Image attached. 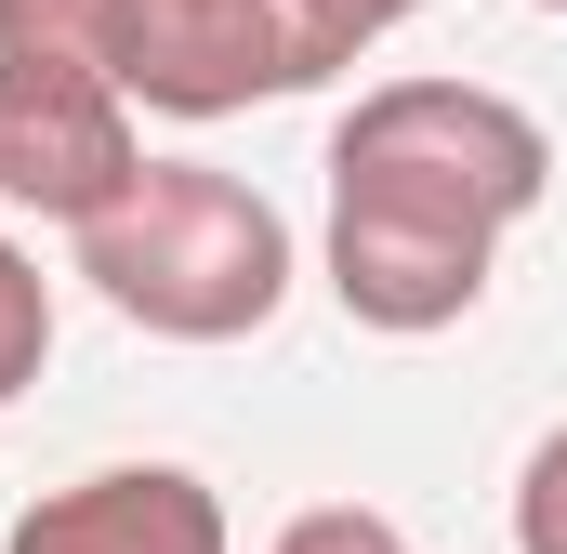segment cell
<instances>
[{
    "label": "cell",
    "instance_id": "6da1fadb",
    "mask_svg": "<svg viewBox=\"0 0 567 554\" xmlns=\"http://www.w3.org/2000/svg\"><path fill=\"white\" fill-rule=\"evenodd\" d=\"M80 277L158 343H251L290 304V225L212 158H145L133 198L80 225Z\"/></svg>",
    "mask_w": 567,
    "mask_h": 554
},
{
    "label": "cell",
    "instance_id": "7a4b0ae2",
    "mask_svg": "<svg viewBox=\"0 0 567 554\" xmlns=\"http://www.w3.org/2000/svg\"><path fill=\"white\" fill-rule=\"evenodd\" d=\"M145 172L120 93V0H0V212L93 225Z\"/></svg>",
    "mask_w": 567,
    "mask_h": 554
},
{
    "label": "cell",
    "instance_id": "3957f363",
    "mask_svg": "<svg viewBox=\"0 0 567 554\" xmlns=\"http://www.w3.org/2000/svg\"><path fill=\"white\" fill-rule=\"evenodd\" d=\"M330 172L423 185V198H449V212L515 238L542 212V185H555V133L515 93H488V80H383V93H357L330 120Z\"/></svg>",
    "mask_w": 567,
    "mask_h": 554
},
{
    "label": "cell",
    "instance_id": "277c9868",
    "mask_svg": "<svg viewBox=\"0 0 567 554\" xmlns=\"http://www.w3.org/2000/svg\"><path fill=\"white\" fill-rule=\"evenodd\" d=\"M330 304L383 343H423V330H462L488 304V265H502V225L449 212L423 185H357L330 172Z\"/></svg>",
    "mask_w": 567,
    "mask_h": 554
},
{
    "label": "cell",
    "instance_id": "5b68a950",
    "mask_svg": "<svg viewBox=\"0 0 567 554\" xmlns=\"http://www.w3.org/2000/svg\"><path fill=\"white\" fill-rule=\"evenodd\" d=\"M317 80L330 66L290 0H120V93L158 120H238Z\"/></svg>",
    "mask_w": 567,
    "mask_h": 554
},
{
    "label": "cell",
    "instance_id": "8992f818",
    "mask_svg": "<svg viewBox=\"0 0 567 554\" xmlns=\"http://www.w3.org/2000/svg\"><path fill=\"white\" fill-rule=\"evenodd\" d=\"M0 554H225V502L185 462H106V475L40 489Z\"/></svg>",
    "mask_w": 567,
    "mask_h": 554
},
{
    "label": "cell",
    "instance_id": "52a82bcc",
    "mask_svg": "<svg viewBox=\"0 0 567 554\" xmlns=\"http://www.w3.org/2000/svg\"><path fill=\"white\" fill-rule=\"evenodd\" d=\"M40 357H53V277H40V252L0 238V410L40 383Z\"/></svg>",
    "mask_w": 567,
    "mask_h": 554
},
{
    "label": "cell",
    "instance_id": "ba28073f",
    "mask_svg": "<svg viewBox=\"0 0 567 554\" xmlns=\"http://www.w3.org/2000/svg\"><path fill=\"white\" fill-rule=\"evenodd\" d=\"M290 13H303L317 66H357V53H370V40H396V27H410L423 0H290Z\"/></svg>",
    "mask_w": 567,
    "mask_h": 554
},
{
    "label": "cell",
    "instance_id": "9c48e42d",
    "mask_svg": "<svg viewBox=\"0 0 567 554\" xmlns=\"http://www.w3.org/2000/svg\"><path fill=\"white\" fill-rule=\"evenodd\" d=\"M265 554H410V529L370 515V502H317V515H290Z\"/></svg>",
    "mask_w": 567,
    "mask_h": 554
},
{
    "label": "cell",
    "instance_id": "30bf717a",
    "mask_svg": "<svg viewBox=\"0 0 567 554\" xmlns=\"http://www.w3.org/2000/svg\"><path fill=\"white\" fill-rule=\"evenodd\" d=\"M515 554H567V422L528 449V475H515Z\"/></svg>",
    "mask_w": 567,
    "mask_h": 554
},
{
    "label": "cell",
    "instance_id": "8fae6325",
    "mask_svg": "<svg viewBox=\"0 0 567 554\" xmlns=\"http://www.w3.org/2000/svg\"><path fill=\"white\" fill-rule=\"evenodd\" d=\"M528 13H567V0H528Z\"/></svg>",
    "mask_w": 567,
    "mask_h": 554
}]
</instances>
